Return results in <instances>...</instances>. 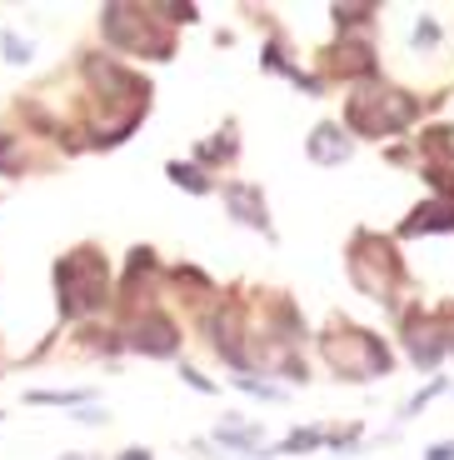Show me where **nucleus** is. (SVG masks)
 Here are the masks:
<instances>
[{
    "label": "nucleus",
    "mask_w": 454,
    "mask_h": 460,
    "mask_svg": "<svg viewBox=\"0 0 454 460\" xmlns=\"http://www.w3.org/2000/svg\"><path fill=\"white\" fill-rule=\"evenodd\" d=\"M110 296V270H105V255L100 251H70L65 261L56 265V300H60V315H91L105 305Z\"/></svg>",
    "instance_id": "f257e3e1"
},
{
    "label": "nucleus",
    "mask_w": 454,
    "mask_h": 460,
    "mask_svg": "<svg viewBox=\"0 0 454 460\" xmlns=\"http://www.w3.org/2000/svg\"><path fill=\"white\" fill-rule=\"evenodd\" d=\"M415 115H420V101L395 91V85H370V91H354L350 101H345V120H350V130H360V136H395V130H405Z\"/></svg>",
    "instance_id": "f03ea898"
},
{
    "label": "nucleus",
    "mask_w": 454,
    "mask_h": 460,
    "mask_svg": "<svg viewBox=\"0 0 454 460\" xmlns=\"http://www.w3.org/2000/svg\"><path fill=\"white\" fill-rule=\"evenodd\" d=\"M325 360L340 370L345 380H370V376H385L389 370V350L380 335L370 331H354V325H335L325 335Z\"/></svg>",
    "instance_id": "7ed1b4c3"
},
{
    "label": "nucleus",
    "mask_w": 454,
    "mask_h": 460,
    "mask_svg": "<svg viewBox=\"0 0 454 460\" xmlns=\"http://www.w3.org/2000/svg\"><path fill=\"white\" fill-rule=\"evenodd\" d=\"M350 280L364 290V296H375V300H389L395 296V286L405 280V265H399L395 245L380 241V235H354L350 241Z\"/></svg>",
    "instance_id": "20e7f679"
},
{
    "label": "nucleus",
    "mask_w": 454,
    "mask_h": 460,
    "mask_svg": "<svg viewBox=\"0 0 454 460\" xmlns=\"http://www.w3.org/2000/svg\"><path fill=\"white\" fill-rule=\"evenodd\" d=\"M100 25H105V35H110V46H120V50H145V56H155V60L170 56V35L150 25V11L105 5V11H100Z\"/></svg>",
    "instance_id": "39448f33"
},
{
    "label": "nucleus",
    "mask_w": 454,
    "mask_h": 460,
    "mask_svg": "<svg viewBox=\"0 0 454 460\" xmlns=\"http://www.w3.org/2000/svg\"><path fill=\"white\" fill-rule=\"evenodd\" d=\"M130 345L145 350V356H175L180 350V325L160 311H145L135 325H130Z\"/></svg>",
    "instance_id": "423d86ee"
},
{
    "label": "nucleus",
    "mask_w": 454,
    "mask_h": 460,
    "mask_svg": "<svg viewBox=\"0 0 454 460\" xmlns=\"http://www.w3.org/2000/svg\"><path fill=\"white\" fill-rule=\"evenodd\" d=\"M210 331H215V350L230 360V366H240V370L250 366L245 345H240V331H245V325H240V305H225V311H220L215 321H210Z\"/></svg>",
    "instance_id": "0eeeda50"
},
{
    "label": "nucleus",
    "mask_w": 454,
    "mask_h": 460,
    "mask_svg": "<svg viewBox=\"0 0 454 460\" xmlns=\"http://www.w3.org/2000/svg\"><path fill=\"white\" fill-rule=\"evenodd\" d=\"M444 350H450V331H440L430 321H409V356H415V366L430 370Z\"/></svg>",
    "instance_id": "6e6552de"
},
{
    "label": "nucleus",
    "mask_w": 454,
    "mask_h": 460,
    "mask_svg": "<svg viewBox=\"0 0 454 460\" xmlns=\"http://www.w3.org/2000/svg\"><path fill=\"white\" fill-rule=\"evenodd\" d=\"M225 200H230V210H235V220H245V226H260V230H270V216H265V196L255 190V185H245V181H230V185H225Z\"/></svg>",
    "instance_id": "1a4fd4ad"
},
{
    "label": "nucleus",
    "mask_w": 454,
    "mask_h": 460,
    "mask_svg": "<svg viewBox=\"0 0 454 460\" xmlns=\"http://www.w3.org/2000/svg\"><path fill=\"white\" fill-rule=\"evenodd\" d=\"M310 161L315 165L350 161V136H345L340 126H315V136H310Z\"/></svg>",
    "instance_id": "9d476101"
},
{
    "label": "nucleus",
    "mask_w": 454,
    "mask_h": 460,
    "mask_svg": "<svg viewBox=\"0 0 454 460\" xmlns=\"http://www.w3.org/2000/svg\"><path fill=\"white\" fill-rule=\"evenodd\" d=\"M405 235H430V230H454V200H424L415 216L405 220Z\"/></svg>",
    "instance_id": "9b49d317"
},
{
    "label": "nucleus",
    "mask_w": 454,
    "mask_h": 460,
    "mask_svg": "<svg viewBox=\"0 0 454 460\" xmlns=\"http://www.w3.org/2000/svg\"><path fill=\"white\" fill-rule=\"evenodd\" d=\"M329 66L340 70V75H375V56L364 40H340V46L329 50Z\"/></svg>",
    "instance_id": "f8f14e48"
},
{
    "label": "nucleus",
    "mask_w": 454,
    "mask_h": 460,
    "mask_svg": "<svg viewBox=\"0 0 454 460\" xmlns=\"http://www.w3.org/2000/svg\"><path fill=\"white\" fill-rule=\"evenodd\" d=\"M170 181H175V185H185L190 196H205V190H210V181H205L200 165H180V161H175V165H170Z\"/></svg>",
    "instance_id": "ddd939ff"
},
{
    "label": "nucleus",
    "mask_w": 454,
    "mask_h": 460,
    "mask_svg": "<svg viewBox=\"0 0 454 460\" xmlns=\"http://www.w3.org/2000/svg\"><path fill=\"white\" fill-rule=\"evenodd\" d=\"M215 440H220V446H240V450H245V446H260V430H255V426H220Z\"/></svg>",
    "instance_id": "4468645a"
},
{
    "label": "nucleus",
    "mask_w": 454,
    "mask_h": 460,
    "mask_svg": "<svg viewBox=\"0 0 454 460\" xmlns=\"http://www.w3.org/2000/svg\"><path fill=\"white\" fill-rule=\"evenodd\" d=\"M31 401L35 405H85L91 395L85 391H31Z\"/></svg>",
    "instance_id": "2eb2a0df"
},
{
    "label": "nucleus",
    "mask_w": 454,
    "mask_h": 460,
    "mask_svg": "<svg viewBox=\"0 0 454 460\" xmlns=\"http://www.w3.org/2000/svg\"><path fill=\"white\" fill-rule=\"evenodd\" d=\"M335 25H364L370 15H375V5H335Z\"/></svg>",
    "instance_id": "dca6fc26"
},
{
    "label": "nucleus",
    "mask_w": 454,
    "mask_h": 460,
    "mask_svg": "<svg viewBox=\"0 0 454 460\" xmlns=\"http://www.w3.org/2000/svg\"><path fill=\"white\" fill-rule=\"evenodd\" d=\"M319 440H325L319 430H295V436H290V440L280 446V456H300V450H315Z\"/></svg>",
    "instance_id": "f3484780"
},
{
    "label": "nucleus",
    "mask_w": 454,
    "mask_h": 460,
    "mask_svg": "<svg viewBox=\"0 0 454 460\" xmlns=\"http://www.w3.org/2000/svg\"><path fill=\"white\" fill-rule=\"evenodd\" d=\"M0 46H5V60H11V66H25V60H31V40H15L11 31L0 35Z\"/></svg>",
    "instance_id": "a211bd4d"
},
{
    "label": "nucleus",
    "mask_w": 454,
    "mask_h": 460,
    "mask_svg": "<svg viewBox=\"0 0 454 460\" xmlns=\"http://www.w3.org/2000/svg\"><path fill=\"white\" fill-rule=\"evenodd\" d=\"M424 150H434V155H454V130L450 126L430 130V136H424Z\"/></svg>",
    "instance_id": "6ab92c4d"
},
{
    "label": "nucleus",
    "mask_w": 454,
    "mask_h": 460,
    "mask_svg": "<svg viewBox=\"0 0 454 460\" xmlns=\"http://www.w3.org/2000/svg\"><path fill=\"white\" fill-rule=\"evenodd\" d=\"M415 46H420V50H434V46H440V25H434V21H420V25H415Z\"/></svg>",
    "instance_id": "aec40b11"
},
{
    "label": "nucleus",
    "mask_w": 454,
    "mask_h": 460,
    "mask_svg": "<svg viewBox=\"0 0 454 460\" xmlns=\"http://www.w3.org/2000/svg\"><path fill=\"white\" fill-rule=\"evenodd\" d=\"M240 391H250V395H265V401H275V385H265V380H255V376H240Z\"/></svg>",
    "instance_id": "412c9836"
},
{
    "label": "nucleus",
    "mask_w": 454,
    "mask_h": 460,
    "mask_svg": "<svg viewBox=\"0 0 454 460\" xmlns=\"http://www.w3.org/2000/svg\"><path fill=\"white\" fill-rule=\"evenodd\" d=\"M440 391H444V380H434L430 391H420V395H415V401H409V415H420V405H430V401H434V395H440Z\"/></svg>",
    "instance_id": "4be33fe9"
},
{
    "label": "nucleus",
    "mask_w": 454,
    "mask_h": 460,
    "mask_svg": "<svg viewBox=\"0 0 454 460\" xmlns=\"http://www.w3.org/2000/svg\"><path fill=\"white\" fill-rule=\"evenodd\" d=\"M424 460H454V440H440V446L424 450Z\"/></svg>",
    "instance_id": "5701e85b"
},
{
    "label": "nucleus",
    "mask_w": 454,
    "mask_h": 460,
    "mask_svg": "<svg viewBox=\"0 0 454 460\" xmlns=\"http://www.w3.org/2000/svg\"><path fill=\"white\" fill-rule=\"evenodd\" d=\"M11 161H15V140L0 136V171H11Z\"/></svg>",
    "instance_id": "b1692460"
},
{
    "label": "nucleus",
    "mask_w": 454,
    "mask_h": 460,
    "mask_svg": "<svg viewBox=\"0 0 454 460\" xmlns=\"http://www.w3.org/2000/svg\"><path fill=\"white\" fill-rule=\"evenodd\" d=\"M180 376H185V385H195V391H210V380H205V376H200V370H190V366H185V370H180Z\"/></svg>",
    "instance_id": "393cba45"
},
{
    "label": "nucleus",
    "mask_w": 454,
    "mask_h": 460,
    "mask_svg": "<svg viewBox=\"0 0 454 460\" xmlns=\"http://www.w3.org/2000/svg\"><path fill=\"white\" fill-rule=\"evenodd\" d=\"M165 15L170 21H195V5H165Z\"/></svg>",
    "instance_id": "a878e982"
},
{
    "label": "nucleus",
    "mask_w": 454,
    "mask_h": 460,
    "mask_svg": "<svg viewBox=\"0 0 454 460\" xmlns=\"http://www.w3.org/2000/svg\"><path fill=\"white\" fill-rule=\"evenodd\" d=\"M120 460H150V450H126Z\"/></svg>",
    "instance_id": "bb28decb"
}]
</instances>
